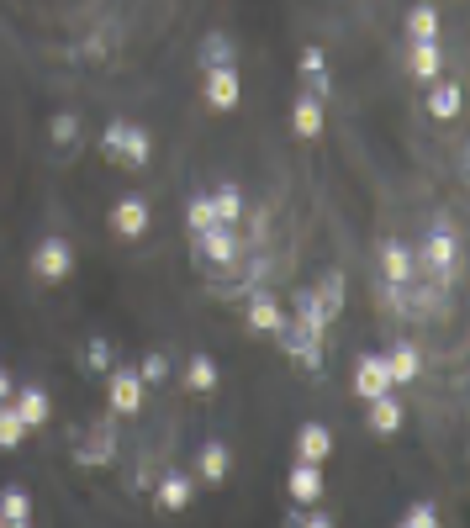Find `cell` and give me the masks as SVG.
I'll return each instance as SVG.
<instances>
[{"mask_svg":"<svg viewBox=\"0 0 470 528\" xmlns=\"http://www.w3.org/2000/svg\"><path fill=\"white\" fill-rule=\"evenodd\" d=\"M407 43H439V11L434 6L407 11Z\"/></svg>","mask_w":470,"mask_h":528,"instance_id":"26","label":"cell"},{"mask_svg":"<svg viewBox=\"0 0 470 528\" xmlns=\"http://www.w3.org/2000/svg\"><path fill=\"white\" fill-rule=\"evenodd\" d=\"M191 497H196V481L185 476V470H164L159 476V486H154V507L159 513H185V507H191Z\"/></svg>","mask_w":470,"mask_h":528,"instance_id":"10","label":"cell"},{"mask_svg":"<svg viewBox=\"0 0 470 528\" xmlns=\"http://www.w3.org/2000/svg\"><path fill=\"white\" fill-rule=\"evenodd\" d=\"M196 476H201L206 486H222V481L233 476V449L222 444V439H206L201 455H196Z\"/></svg>","mask_w":470,"mask_h":528,"instance_id":"15","label":"cell"},{"mask_svg":"<svg viewBox=\"0 0 470 528\" xmlns=\"http://www.w3.org/2000/svg\"><path fill=\"white\" fill-rule=\"evenodd\" d=\"M455 259H460L455 233H428V238L418 243V264H423L428 275H439V286H449V280H455Z\"/></svg>","mask_w":470,"mask_h":528,"instance_id":"6","label":"cell"},{"mask_svg":"<svg viewBox=\"0 0 470 528\" xmlns=\"http://www.w3.org/2000/svg\"><path fill=\"white\" fill-rule=\"evenodd\" d=\"M212 212H217V222L222 228H238V217H243V191L228 180V185H217L212 191Z\"/></svg>","mask_w":470,"mask_h":528,"instance_id":"27","label":"cell"},{"mask_svg":"<svg viewBox=\"0 0 470 528\" xmlns=\"http://www.w3.org/2000/svg\"><path fill=\"white\" fill-rule=\"evenodd\" d=\"M370 412H365V428L375 433V439H391V433H397L402 428V418H407V412H402V402H397V396H375V402H365Z\"/></svg>","mask_w":470,"mask_h":528,"instance_id":"17","label":"cell"},{"mask_svg":"<svg viewBox=\"0 0 470 528\" xmlns=\"http://www.w3.org/2000/svg\"><path fill=\"white\" fill-rule=\"evenodd\" d=\"M328 455H333V433L323 423H302V428H296V460L328 465Z\"/></svg>","mask_w":470,"mask_h":528,"instance_id":"18","label":"cell"},{"mask_svg":"<svg viewBox=\"0 0 470 528\" xmlns=\"http://www.w3.org/2000/svg\"><path fill=\"white\" fill-rule=\"evenodd\" d=\"M27 439V428H22V418L11 412V402H0V449H16Z\"/></svg>","mask_w":470,"mask_h":528,"instance_id":"34","label":"cell"},{"mask_svg":"<svg viewBox=\"0 0 470 528\" xmlns=\"http://www.w3.org/2000/svg\"><path fill=\"white\" fill-rule=\"evenodd\" d=\"M275 344L286 349V354H291V360L302 365L307 375L323 370V333H307L302 323H296V317H286V328L275 333Z\"/></svg>","mask_w":470,"mask_h":528,"instance_id":"5","label":"cell"},{"mask_svg":"<svg viewBox=\"0 0 470 528\" xmlns=\"http://www.w3.org/2000/svg\"><path fill=\"white\" fill-rule=\"evenodd\" d=\"M201 96L212 111H233L243 101V80H238V69H206V85H201Z\"/></svg>","mask_w":470,"mask_h":528,"instance_id":"11","label":"cell"},{"mask_svg":"<svg viewBox=\"0 0 470 528\" xmlns=\"http://www.w3.org/2000/svg\"><path fill=\"white\" fill-rule=\"evenodd\" d=\"M138 381H143V386H164V381H169V354H164V349L143 354V365H138Z\"/></svg>","mask_w":470,"mask_h":528,"instance_id":"32","label":"cell"},{"mask_svg":"<svg viewBox=\"0 0 470 528\" xmlns=\"http://www.w3.org/2000/svg\"><path fill=\"white\" fill-rule=\"evenodd\" d=\"M217 381H222V370H217L212 354H191V360H185V391L206 396V391H217Z\"/></svg>","mask_w":470,"mask_h":528,"instance_id":"24","label":"cell"},{"mask_svg":"<svg viewBox=\"0 0 470 528\" xmlns=\"http://www.w3.org/2000/svg\"><path fill=\"white\" fill-rule=\"evenodd\" d=\"M0 518H6V523L32 518V497H27V486H6V492H0Z\"/></svg>","mask_w":470,"mask_h":528,"instance_id":"30","label":"cell"},{"mask_svg":"<svg viewBox=\"0 0 470 528\" xmlns=\"http://www.w3.org/2000/svg\"><path fill=\"white\" fill-rule=\"evenodd\" d=\"M6 528H32V518H16V523H6Z\"/></svg>","mask_w":470,"mask_h":528,"instance_id":"38","label":"cell"},{"mask_svg":"<svg viewBox=\"0 0 470 528\" xmlns=\"http://www.w3.org/2000/svg\"><path fill=\"white\" fill-rule=\"evenodd\" d=\"M233 59H238V43H233V37H222V32H212V37L201 43V53H196L201 74H206V69H228Z\"/></svg>","mask_w":470,"mask_h":528,"instance_id":"25","label":"cell"},{"mask_svg":"<svg viewBox=\"0 0 470 528\" xmlns=\"http://www.w3.org/2000/svg\"><path fill=\"white\" fill-rule=\"evenodd\" d=\"M111 365H117V354H111V338H90V344L80 349V370H85V375H106Z\"/></svg>","mask_w":470,"mask_h":528,"instance_id":"29","label":"cell"},{"mask_svg":"<svg viewBox=\"0 0 470 528\" xmlns=\"http://www.w3.org/2000/svg\"><path fill=\"white\" fill-rule=\"evenodd\" d=\"M117 460V418H96L85 433V444H80V465H111Z\"/></svg>","mask_w":470,"mask_h":528,"instance_id":"9","label":"cell"},{"mask_svg":"<svg viewBox=\"0 0 470 528\" xmlns=\"http://www.w3.org/2000/svg\"><path fill=\"white\" fill-rule=\"evenodd\" d=\"M286 528H338L333 513H317V507H296V513L286 518Z\"/></svg>","mask_w":470,"mask_h":528,"instance_id":"35","label":"cell"},{"mask_svg":"<svg viewBox=\"0 0 470 528\" xmlns=\"http://www.w3.org/2000/svg\"><path fill=\"white\" fill-rule=\"evenodd\" d=\"M291 132H296V138H317V132H323V101L307 96V90L291 106Z\"/></svg>","mask_w":470,"mask_h":528,"instance_id":"23","label":"cell"},{"mask_svg":"<svg viewBox=\"0 0 470 528\" xmlns=\"http://www.w3.org/2000/svg\"><path fill=\"white\" fill-rule=\"evenodd\" d=\"M460 101H465V96H460V85H439V80H434V90H428V101H423V106H428V117L449 122V117H460Z\"/></svg>","mask_w":470,"mask_h":528,"instance_id":"28","label":"cell"},{"mask_svg":"<svg viewBox=\"0 0 470 528\" xmlns=\"http://www.w3.org/2000/svg\"><path fill=\"white\" fill-rule=\"evenodd\" d=\"M402 528H439V513H434L428 502H412L407 518H402Z\"/></svg>","mask_w":470,"mask_h":528,"instance_id":"36","label":"cell"},{"mask_svg":"<svg viewBox=\"0 0 470 528\" xmlns=\"http://www.w3.org/2000/svg\"><path fill=\"white\" fill-rule=\"evenodd\" d=\"M143 381H138V365H111L106 370V407L111 418H133V412L143 407Z\"/></svg>","mask_w":470,"mask_h":528,"instance_id":"2","label":"cell"},{"mask_svg":"<svg viewBox=\"0 0 470 528\" xmlns=\"http://www.w3.org/2000/svg\"><path fill=\"white\" fill-rule=\"evenodd\" d=\"M111 233L117 238H143L148 233V201L143 196H122L111 206Z\"/></svg>","mask_w":470,"mask_h":528,"instance_id":"16","label":"cell"},{"mask_svg":"<svg viewBox=\"0 0 470 528\" xmlns=\"http://www.w3.org/2000/svg\"><path fill=\"white\" fill-rule=\"evenodd\" d=\"M286 497H291L296 507H317V502H323V465L296 460L291 476H286Z\"/></svg>","mask_w":470,"mask_h":528,"instance_id":"13","label":"cell"},{"mask_svg":"<svg viewBox=\"0 0 470 528\" xmlns=\"http://www.w3.org/2000/svg\"><path fill=\"white\" fill-rule=\"evenodd\" d=\"M312 296H317V307H323L328 328H333L338 317H344V275H338V270H328V275H323V280H317V286H312Z\"/></svg>","mask_w":470,"mask_h":528,"instance_id":"22","label":"cell"},{"mask_svg":"<svg viewBox=\"0 0 470 528\" xmlns=\"http://www.w3.org/2000/svg\"><path fill=\"white\" fill-rule=\"evenodd\" d=\"M386 375H391V386L418 381V375H423V354L412 349V344H391V354H386Z\"/></svg>","mask_w":470,"mask_h":528,"instance_id":"20","label":"cell"},{"mask_svg":"<svg viewBox=\"0 0 470 528\" xmlns=\"http://www.w3.org/2000/svg\"><path fill=\"white\" fill-rule=\"evenodd\" d=\"M212 222H217L212 196H191V206H185V228H191V238H196V233H206Z\"/></svg>","mask_w":470,"mask_h":528,"instance_id":"31","label":"cell"},{"mask_svg":"<svg viewBox=\"0 0 470 528\" xmlns=\"http://www.w3.org/2000/svg\"><path fill=\"white\" fill-rule=\"evenodd\" d=\"M53 143H59V154H74L80 148V117H53Z\"/></svg>","mask_w":470,"mask_h":528,"instance_id":"33","label":"cell"},{"mask_svg":"<svg viewBox=\"0 0 470 528\" xmlns=\"http://www.w3.org/2000/svg\"><path fill=\"white\" fill-rule=\"evenodd\" d=\"M191 243H196L201 270H217V264L228 270V264L243 254V238H238V228H222V222H212V228H206V233H196Z\"/></svg>","mask_w":470,"mask_h":528,"instance_id":"4","label":"cell"},{"mask_svg":"<svg viewBox=\"0 0 470 528\" xmlns=\"http://www.w3.org/2000/svg\"><path fill=\"white\" fill-rule=\"evenodd\" d=\"M11 412L22 418L27 433H37V428L53 423V396H48L43 386H16V391H11Z\"/></svg>","mask_w":470,"mask_h":528,"instance_id":"8","label":"cell"},{"mask_svg":"<svg viewBox=\"0 0 470 528\" xmlns=\"http://www.w3.org/2000/svg\"><path fill=\"white\" fill-rule=\"evenodd\" d=\"M381 275L386 286H412V275H418V254L407 249V243H381Z\"/></svg>","mask_w":470,"mask_h":528,"instance_id":"14","label":"cell"},{"mask_svg":"<svg viewBox=\"0 0 470 528\" xmlns=\"http://www.w3.org/2000/svg\"><path fill=\"white\" fill-rule=\"evenodd\" d=\"M11 391H16V381H11V370L0 365V402H11Z\"/></svg>","mask_w":470,"mask_h":528,"instance_id":"37","label":"cell"},{"mask_svg":"<svg viewBox=\"0 0 470 528\" xmlns=\"http://www.w3.org/2000/svg\"><path fill=\"white\" fill-rule=\"evenodd\" d=\"M296 74H302L307 96H317V101L328 96V59H323V48H307L302 59H296Z\"/></svg>","mask_w":470,"mask_h":528,"instance_id":"21","label":"cell"},{"mask_svg":"<svg viewBox=\"0 0 470 528\" xmlns=\"http://www.w3.org/2000/svg\"><path fill=\"white\" fill-rule=\"evenodd\" d=\"M243 323H249V333L275 338L286 328V307H280V296H270V291H249L243 296Z\"/></svg>","mask_w":470,"mask_h":528,"instance_id":"7","label":"cell"},{"mask_svg":"<svg viewBox=\"0 0 470 528\" xmlns=\"http://www.w3.org/2000/svg\"><path fill=\"white\" fill-rule=\"evenodd\" d=\"M439 69H444L439 43H407V74H412V80L434 85V80H439Z\"/></svg>","mask_w":470,"mask_h":528,"instance_id":"19","label":"cell"},{"mask_svg":"<svg viewBox=\"0 0 470 528\" xmlns=\"http://www.w3.org/2000/svg\"><path fill=\"white\" fill-rule=\"evenodd\" d=\"M0 528H6V518H0Z\"/></svg>","mask_w":470,"mask_h":528,"instance_id":"39","label":"cell"},{"mask_svg":"<svg viewBox=\"0 0 470 528\" xmlns=\"http://www.w3.org/2000/svg\"><path fill=\"white\" fill-rule=\"evenodd\" d=\"M397 528H402V523H397Z\"/></svg>","mask_w":470,"mask_h":528,"instance_id":"40","label":"cell"},{"mask_svg":"<svg viewBox=\"0 0 470 528\" xmlns=\"http://www.w3.org/2000/svg\"><path fill=\"white\" fill-rule=\"evenodd\" d=\"M101 154L117 164V169H143L148 154H154V143H148V132L138 122H111L101 132Z\"/></svg>","mask_w":470,"mask_h":528,"instance_id":"1","label":"cell"},{"mask_svg":"<svg viewBox=\"0 0 470 528\" xmlns=\"http://www.w3.org/2000/svg\"><path fill=\"white\" fill-rule=\"evenodd\" d=\"M354 396L360 402H375V396L391 391V375H386V354H360V365H354Z\"/></svg>","mask_w":470,"mask_h":528,"instance_id":"12","label":"cell"},{"mask_svg":"<svg viewBox=\"0 0 470 528\" xmlns=\"http://www.w3.org/2000/svg\"><path fill=\"white\" fill-rule=\"evenodd\" d=\"M32 264V275L43 280V286H59V280L74 275V249H69V238H43L37 249L27 254Z\"/></svg>","mask_w":470,"mask_h":528,"instance_id":"3","label":"cell"}]
</instances>
